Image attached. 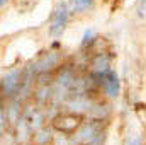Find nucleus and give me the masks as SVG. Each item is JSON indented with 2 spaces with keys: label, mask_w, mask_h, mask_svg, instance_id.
<instances>
[{
  "label": "nucleus",
  "mask_w": 146,
  "mask_h": 145,
  "mask_svg": "<svg viewBox=\"0 0 146 145\" xmlns=\"http://www.w3.org/2000/svg\"><path fill=\"white\" fill-rule=\"evenodd\" d=\"M100 75V84L104 85V91L107 92L109 97H117L119 92H121V84H119V77L117 73L112 72V70H107L104 73H99Z\"/></svg>",
  "instance_id": "obj_3"
},
{
  "label": "nucleus",
  "mask_w": 146,
  "mask_h": 145,
  "mask_svg": "<svg viewBox=\"0 0 146 145\" xmlns=\"http://www.w3.org/2000/svg\"><path fill=\"white\" fill-rule=\"evenodd\" d=\"M56 63H58V56L48 53V56H44L42 62H39L36 67H39V70H48V68H51V65H56Z\"/></svg>",
  "instance_id": "obj_6"
},
{
  "label": "nucleus",
  "mask_w": 146,
  "mask_h": 145,
  "mask_svg": "<svg viewBox=\"0 0 146 145\" xmlns=\"http://www.w3.org/2000/svg\"><path fill=\"white\" fill-rule=\"evenodd\" d=\"M94 36H95L94 29H88V31H85V34H83V41H82V48H87V44H92Z\"/></svg>",
  "instance_id": "obj_8"
},
{
  "label": "nucleus",
  "mask_w": 146,
  "mask_h": 145,
  "mask_svg": "<svg viewBox=\"0 0 146 145\" xmlns=\"http://www.w3.org/2000/svg\"><path fill=\"white\" fill-rule=\"evenodd\" d=\"M94 3V0H70V5H72L73 10L76 12H83L87 9H90Z\"/></svg>",
  "instance_id": "obj_7"
},
{
  "label": "nucleus",
  "mask_w": 146,
  "mask_h": 145,
  "mask_svg": "<svg viewBox=\"0 0 146 145\" xmlns=\"http://www.w3.org/2000/svg\"><path fill=\"white\" fill-rule=\"evenodd\" d=\"M68 17H70V12H68V5L66 3H60L54 15H53V21H51V34L53 36H60L63 31H65V26L68 22Z\"/></svg>",
  "instance_id": "obj_2"
},
{
  "label": "nucleus",
  "mask_w": 146,
  "mask_h": 145,
  "mask_svg": "<svg viewBox=\"0 0 146 145\" xmlns=\"http://www.w3.org/2000/svg\"><path fill=\"white\" fill-rule=\"evenodd\" d=\"M82 126V116L75 113H60L53 118V128L63 135H72Z\"/></svg>",
  "instance_id": "obj_1"
},
{
  "label": "nucleus",
  "mask_w": 146,
  "mask_h": 145,
  "mask_svg": "<svg viewBox=\"0 0 146 145\" xmlns=\"http://www.w3.org/2000/svg\"><path fill=\"white\" fill-rule=\"evenodd\" d=\"M92 68L94 73H104L109 70V58L104 53H97L95 58L92 60Z\"/></svg>",
  "instance_id": "obj_5"
},
{
  "label": "nucleus",
  "mask_w": 146,
  "mask_h": 145,
  "mask_svg": "<svg viewBox=\"0 0 146 145\" xmlns=\"http://www.w3.org/2000/svg\"><path fill=\"white\" fill-rule=\"evenodd\" d=\"M5 2H7V0H0V3H2V5H3V3H5Z\"/></svg>",
  "instance_id": "obj_11"
},
{
  "label": "nucleus",
  "mask_w": 146,
  "mask_h": 145,
  "mask_svg": "<svg viewBox=\"0 0 146 145\" xmlns=\"http://www.w3.org/2000/svg\"><path fill=\"white\" fill-rule=\"evenodd\" d=\"M19 87H21V72H10L3 77V80H2V92L3 94L10 96Z\"/></svg>",
  "instance_id": "obj_4"
},
{
  "label": "nucleus",
  "mask_w": 146,
  "mask_h": 145,
  "mask_svg": "<svg viewBox=\"0 0 146 145\" xmlns=\"http://www.w3.org/2000/svg\"><path fill=\"white\" fill-rule=\"evenodd\" d=\"M126 145H141V138H139L138 135H133V137H129V138H127Z\"/></svg>",
  "instance_id": "obj_9"
},
{
  "label": "nucleus",
  "mask_w": 146,
  "mask_h": 145,
  "mask_svg": "<svg viewBox=\"0 0 146 145\" xmlns=\"http://www.w3.org/2000/svg\"><path fill=\"white\" fill-rule=\"evenodd\" d=\"M139 15L146 17V0H143V2H141V7H139Z\"/></svg>",
  "instance_id": "obj_10"
}]
</instances>
